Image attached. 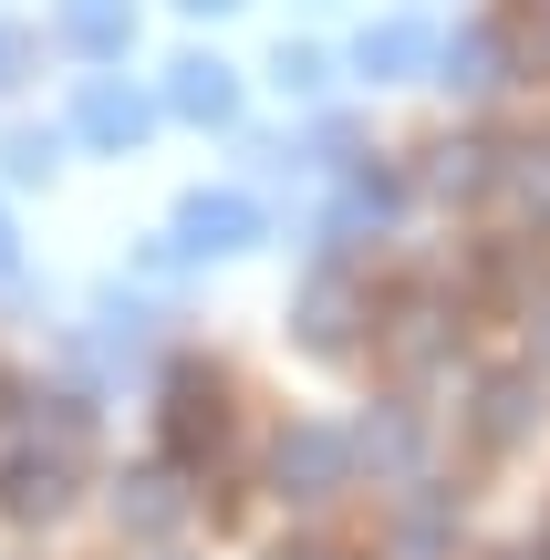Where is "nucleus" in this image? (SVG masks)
<instances>
[{
  "mask_svg": "<svg viewBox=\"0 0 550 560\" xmlns=\"http://www.w3.org/2000/svg\"><path fill=\"white\" fill-rule=\"evenodd\" d=\"M11 73H21V42H11V32H0V83H11Z\"/></svg>",
  "mask_w": 550,
  "mask_h": 560,
  "instance_id": "nucleus-22",
  "label": "nucleus"
},
{
  "mask_svg": "<svg viewBox=\"0 0 550 560\" xmlns=\"http://www.w3.org/2000/svg\"><path fill=\"white\" fill-rule=\"evenodd\" d=\"M73 457L83 446H21V457L0 467V509H11V520H62V509H73Z\"/></svg>",
  "mask_w": 550,
  "mask_h": 560,
  "instance_id": "nucleus-4",
  "label": "nucleus"
},
{
  "mask_svg": "<svg viewBox=\"0 0 550 560\" xmlns=\"http://www.w3.org/2000/svg\"><path fill=\"white\" fill-rule=\"evenodd\" d=\"M115 520L136 529V540H166V529H187V488H177V467H136V478L115 488Z\"/></svg>",
  "mask_w": 550,
  "mask_h": 560,
  "instance_id": "nucleus-10",
  "label": "nucleus"
},
{
  "mask_svg": "<svg viewBox=\"0 0 550 560\" xmlns=\"http://www.w3.org/2000/svg\"><path fill=\"white\" fill-rule=\"evenodd\" d=\"M177 11H198V21H208V11H239V0H177Z\"/></svg>",
  "mask_w": 550,
  "mask_h": 560,
  "instance_id": "nucleus-23",
  "label": "nucleus"
},
{
  "mask_svg": "<svg viewBox=\"0 0 550 560\" xmlns=\"http://www.w3.org/2000/svg\"><path fill=\"white\" fill-rule=\"evenodd\" d=\"M145 125H156V104H145V94H136L125 73H94V83L73 94V136H83V145H104V156L145 145Z\"/></svg>",
  "mask_w": 550,
  "mask_h": 560,
  "instance_id": "nucleus-3",
  "label": "nucleus"
},
{
  "mask_svg": "<svg viewBox=\"0 0 550 560\" xmlns=\"http://www.w3.org/2000/svg\"><path fill=\"white\" fill-rule=\"evenodd\" d=\"M499 42H510V73H550V0L510 11V21H499Z\"/></svg>",
  "mask_w": 550,
  "mask_h": 560,
  "instance_id": "nucleus-16",
  "label": "nucleus"
},
{
  "mask_svg": "<svg viewBox=\"0 0 550 560\" xmlns=\"http://www.w3.org/2000/svg\"><path fill=\"white\" fill-rule=\"evenodd\" d=\"M510 560H550V550H540V540H530V550H510Z\"/></svg>",
  "mask_w": 550,
  "mask_h": 560,
  "instance_id": "nucleus-24",
  "label": "nucleus"
},
{
  "mask_svg": "<svg viewBox=\"0 0 550 560\" xmlns=\"http://www.w3.org/2000/svg\"><path fill=\"white\" fill-rule=\"evenodd\" d=\"M353 425H281V446H270V488H281L291 509H332L353 488Z\"/></svg>",
  "mask_w": 550,
  "mask_h": 560,
  "instance_id": "nucleus-2",
  "label": "nucleus"
},
{
  "mask_svg": "<svg viewBox=\"0 0 550 560\" xmlns=\"http://www.w3.org/2000/svg\"><path fill=\"white\" fill-rule=\"evenodd\" d=\"M156 425H166V467H208L229 446V374L219 363H166Z\"/></svg>",
  "mask_w": 550,
  "mask_h": 560,
  "instance_id": "nucleus-1",
  "label": "nucleus"
},
{
  "mask_svg": "<svg viewBox=\"0 0 550 560\" xmlns=\"http://www.w3.org/2000/svg\"><path fill=\"white\" fill-rule=\"evenodd\" d=\"M166 104H177L187 125H239V73H229L219 52H177L166 62Z\"/></svg>",
  "mask_w": 550,
  "mask_h": 560,
  "instance_id": "nucleus-6",
  "label": "nucleus"
},
{
  "mask_svg": "<svg viewBox=\"0 0 550 560\" xmlns=\"http://www.w3.org/2000/svg\"><path fill=\"white\" fill-rule=\"evenodd\" d=\"M489 198H499V219H510V229H550V145H499Z\"/></svg>",
  "mask_w": 550,
  "mask_h": 560,
  "instance_id": "nucleus-9",
  "label": "nucleus"
},
{
  "mask_svg": "<svg viewBox=\"0 0 550 560\" xmlns=\"http://www.w3.org/2000/svg\"><path fill=\"white\" fill-rule=\"evenodd\" d=\"M416 62H436V32H426V21H374V32L353 42V73H364V83H406Z\"/></svg>",
  "mask_w": 550,
  "mask_h": 560,
  "instance_id": "nucleus-11",
  "label": "nucleus"
},
{
  "mask_svg": "<svg viewBox=\"0 0 550 560\" xmlns=\"http://www.w3.org/2000/svg\"><path fill=\"white\" fill-rule=\"evenodd\" d=\"M436 62H447L457 94H499V83H510V42H499V21H468V32H457Z\"/></svg>",
  "mask_w": 550,
  "mask_h": 560,
  "instance_id": "nucleus-12",
  "label": "nucleus"
},
{
  "mask_svg": "<svg viewBox=\"0 0 550 560\" xmlns=\"http://www.w3.org/2000/svg\"><path fill=\"white\" fill-rule=\"evenodd\" d=\"M447 550H457V520L436 499H416L406 520H395V560H447Z\"/></svg>",
  "mask_w": 550,
  "mask_h": 560,
  "instance_id": "nucleus-15",
  "label": "nucleus"
},
{
  "mask_svg": "<svg viewBox=\"0 0 550 560\" xmlns=\"http://www.w3.org/2000/svg\"><path fill=\"white\" fill-rule=\"evenodd\" d=\"M62 32H73L83 52H125V42H136V0H62Z\"/></svg>",
  "mask_w": 550,
  "mask_h": 560,
  "instance_id": "nucleus-14",
  "label": "nucleus"
},
{
  "mask_svg": "<svg viewBox=\"0 0 550 560\" xmlns=\"http://www.w3.org/2000/svg\"><path fill=\"white\" fill-rule=\"evenodd\" d=\"M364 312H374V301H364V280H353V270H312V291H302V312H291V322H302L312 353H353V322H364Z\"/></svg>",
  "mask_w": 550,
  "mask_h": 560,
  "instance_id": "nucleus-5",
  "label": "nucleus"
},
{
  "mask_svg": "<svg viewBox=\"0 0 550 560\" xmlns=\"http://www.w3.org/2000/svg\"><path fill=\"white\" fill-rule=\"evenodd\" d=\"M270 73H281V94H323V52H312V42H281Z\"/></svg>",
  "mask_w": 550,
  "mask_h": 560,
  "instance_id": "nucleus-19",
  "label": "nucleus"
},
{
  "mask_svg": "<svg viewBox=\"0 0 550 560\" xmlns=\"http://www.w3.org/2000/svg\"><path fill=\"white\" fill-rule=\"evenodd\" d=\"M270 560H353V550H332V540H281Z\"/></svg>",
  "mask_w": 550,
  "mask_h": 560,
  "instance_id": "nucleus-20",
  "label": "nucleus"
},
{
  "mask_svg": "<svg viewBox=\"0 0 550 560\" xmlns=\"http://www.w3.org/2000/svg\"><path fill=\"white\" fill-rule=\"evenodd\" d=\"M0 177H52V136H32V125L0 136Z\"/></svg>",
  "mask_w": 550,
  "mask_h": 560,
  "instance_id": "nucleus-18",
  "label": "nucleus"
},
{
  "mask_svg": "<svg viewBox=\"0 0 550 560\" xmlns=\"http://www.w3.org/2000/svg\"><path fill=\"white\" fill-rule=\"evenodd\" d=\"M406 208V187L385 177V166H353V187H343V208L323 219V240H353V229H374V219H395Z\"/></svg>",
  "mask_w": 550,
  "mask_h": 560,
  "instance_id": "nucleus-13",
  "label": "nucleus"
},
{
  "mask_svg": "<svg viewBox=\"0 0 550 560\" xmlns=\"http://www.w3.org/2000/svg\"><path fill=\"white\" fill-rule=\"evenodd\" d=\"M489 177H499V145H436V187L447 198H489Z\"/></svg>",
  "mask_w": 550,
  "mask_h": 560,
  "instance_id": "nucleus-17",
  "label": "nucleus"
},
{
  "mask_svg": "<svg viewBox=\"0 0 550 560\" xmlns=\"http://www.w3.org/2000/svg\"><path fill=\"white\" fill-rule=\"evenodd\" d=\"M21 270V240H11V219H0V280H11Z\"/></svg>",
  "mask_w": 550,
  "mask_h": 560,
  "instance_id": "nucleus-21",
  "label": "nucleus"
},
{
  "mask_svg": "<svg viewBox=\"0 0 550 560\" xmlns=\"http://www.w3.org/2000/svg\"><path fill=\"white\" fill-rule=\"evenodd\" d=\"M156 560H166V550H156Z\"/></svg>",
  "mask_w": 550,
  "mask_h": 560,
  "instance_id": "nucleus-26",
  "label": "nucleus"
},
{
  "mask_svg": "<svg viewBox=\"0 0 550 560\" xmlns=\"http://www.w3.org/2000/svg\"><path fill=\"white\" fill-rule=\"evenodd\" d=\"M249 240H260V208L239 187H198L177 208V249H249Z\"/></svg>",
  "mask_w": 550,
  "mask_h": 560,
  "instance_id": "nucleus-8",
  "label": "nucleus"
},
{
  "mask_svg": "<svg viewBox=\"0 0 550 560\" xmlns=\"http://www.w3.org/2000/svg\"><path fill=\"white\" fill-rule=\"evenodd\" d=\"M540 425V384L530 374H499V384H478V416H468V436H478V457H510L519 436Z\"/></svg>",
  "mask_w": 550,
  "mask_h": 560,
  "instance_id": "nucleus-7",
  "label": "nucleus"
},
{
  "mask_svg": "<svg viewBox=\"0 0 550 560\" xmlns=\"http://www.w3.org/2000/svg\"><path fill=\"white\" fill-rule=\"evenodd\" d=\"M540 550H550V509H540Z\"/></svg>",
  "mask_w": 550,
  "mask_h": 560,
  "instance_id": "nucleus-25",
  "label": "nucleus"
}]
</instances>
